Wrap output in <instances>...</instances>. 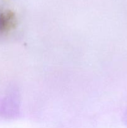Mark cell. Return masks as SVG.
Masks as SVG:
<instances>
[{"instance_id":"1","label":"cell","mask_w":127,"mask_h":128,"mask_svg":"<svg viewBox=\"0 0 127 128\" xmlns=\"http://www.w3.org/2000/svg\"><path fill=\"white\" fill-rule=\"evenodd\" d=\"M9 18L8 16L3 12H0V32L4 31L8 26V22Z\"/></svg>"},{"instance_id":"2","label":"cell","mask_w":127,"mask_h":128,"mask_svg":"<svg viewBox=\"0 0 127 128\" xmlns=\"http://www.w3.org/2000/svg\"><path fill=\"white\" fill-rule=\"evenodd\" d=\"M125 121L126 123L127 124V111L126 112L125 115Z\"/></svg>"}]
</instances>
